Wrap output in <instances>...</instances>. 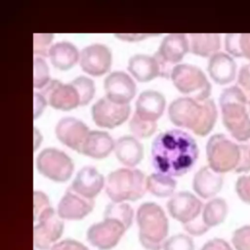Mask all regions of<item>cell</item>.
<instances>
[{"label": "cell", "instance_id": "cell-3", "mask_svg": "<svg viewBox=\"0 0 250 250\" xmlns=\"http://www.w3.org/2000/svg\"><path fill=\"white\" fill-rule=\"evenodd\" d=\"M248 100L243 90L234 85L225 88L219 98L222 120L229 133L238 142L250 140V114Z\"/></svg>", "mask_w": 250, "mask_h": 250}, {"label": "cell", "instance_id": "cell-20", "mask_svg": "<svg viewBox=\"0 0 250 250\" xmlns=\"http://www.w3.org/2000/svg\"><path fill=\"white\" fill-rule=\"evenodd\" d=\"M224 185L223 174L214 171L210 166L201 167L193 176L192 188L201 198L208 199L218 194Z\"/></svg>", "mask_w": 250, "mask_h": 250}, {"label": "cell", "instance_id": "cell-13", "mask_svg": "<svg viewBox=\"0 0 250 250\" xmlns=\"http://www.w3.org/2000/svg\"><path fill=\"white\" fill-rule=\"evenodd\" d=\"M112 55L109 48L104 44H92L80 52L79 64L83 71L92 76H102L109 71Z\"/></svg>", "mask_w": 250, "mask_h": 250}, {"label": "cell", "instance_id": "cell-45", "mask_svg": "<svg viewBox=\"0 0 250 250\" xmlns=\"http://www.w3.org/2000/svg\"><path fill=\"white\" fill-rule=\"evenodd\" d=\"M48 104L46 99L41 93L34 92V118H38L43 112L45 106Z\"/></svg>", "mask_w": 250, "mask_h": 250}, {"label": "cell", "instance_id": "cell-14", "mask_svg": "<svg viewBox=\"0 0 250 250\" xmlns=\"http://www.w3.org/2000/svg\"><path fill=\"white\" fill-rule=\"evenodd\" d=\"M48 104L53 108L68 111L80 105L77 90L71 83H62L60 80H51L40 92Z\"/></svg>", "mask_w": 250, "mask_h": 250}, {"label": "cell", "instance_id": "cell-21", "mask_svg": "<svg viewBox=\"0 0 250 250\" xmlns=\"http://www.w3.org/2000/svg\"><path fill=\"white\" fill-rule=\"evenodd\" d=\"M165 104V98L161 93L154 90H146L139 95L135 113L144 120L156 122L163 114Z\"/></svg>", "mask_w": 250, "mask_h": 250}, {"label": "cell", "instance_id": "cell-15", "mask_svg": "<svg viewBox=\"0 0 250 250\" xmlns=\"http://www.w3.org/2000/svg\"><path fill=\"white\" fill-rule=\"evenodd\" d=\"M202 207L200 199L188 191L177 192L167 202V209L171 217L183 225L196 220Z\"/></svg>", "mask_w": 250, "mask_h": 250}, {"label": "cell", "instance_id": "cell-22", "mask_svg": "<svg viewBox=\"0 0 250 250\" xmlns=\"http://www.w3.org/2000/svg\"><path fill=\"white\" fill-rule=\"evenodd\" d=\"M207 71L215 83L227 85L236 76V63L230 55L218 52L209 58Z\"/></svg>", "mask_w": 250, "mask_h": 250}, {"label": "cell", "instance_id": "cell-43", "mask_svg": "<svg viewBox=\"0 0 250 250\" xmlns=\"http://www.w3.org/2000/svg\"><path fill=\"white\" fill-rule=\"evenodd\" d=\"M237 82L244 93L250 94V63L241 66L238 71Z\"/></svg>", "mask_w": 250, "mask_h": 250}, {"label": "cell", "instance_id": "cell-40", "mask_svg": "<svg viewBox=\"0 0 250 250\" xmlns=\"http://www.w3.org/2000/svg\"><path fill=\"white\" fill-rule=\"evenodd\" d=\"M50 201L48 196L42 192L35 190L34 191V220L45 210L50 208Z\"/></svg>", "mask_w": 250, "mask_h": 250}, {"label": "cell", "instance_id": "cell-46", "mask_svg": "<svg viewBox=\"0 0 250 250\" xmlns=\"http://www.w3.org/2000/svg\"><path fill=\"white\" fill-rule=\"evenodd\" d=\"M240 56L250 61V34H240Z\"/></svg>", "mask_w": 250, "mask_h": 250}, {"label": "cell", "instance_id": "cell-48", "mask_svg": "<svg viewBox=\"0 0 250 250\" xmlns=\"http://www.w3.org/2000/svg\"><path fill=\"white\" fill-rule=\"evenodd\" d=\"M248 107H249V114H250V100L248 102Z\"/></svg>", "mask_w": 250, "mask_h": 250}, {"label": "cell", "instance_id": "cell-41", "mask_svg": "<svg viewBox=\"0 0 250 250\" xmlns=\"http://www.w3.org/2000/svg\"><path fill=\"white\" fill-rule=\"evenodd\" d=\"M184 229L188 231V233H189L191 235H195V236L202 235L209 229V228L203 223L202 218H197L196 220H194L187 225H184Z\"/></svg>", "mask_w": 250, "mask_h": 250}, {"label": "cell", "instance_id": "cell-26", "mask_svg": "<svg viewBox=\"0 0 250 250\" xmlns=\"http://www.w3.org/2000/svg\"><path fill=\"white\" fill-rule=\"evenodd\" d=\"M49 58L56 68L65 71L72 68L79 62L80 53L75 45L62 41L52 45Z\"/></svg>", "mask_w": 250, "mask_h": 250}, {"label": "cell", "instance_id": "cell-1", "mask_svg": "<svg viewBox=\"0 0 250 250\" xmlns=\"http://www.w3.org/2000/svg\"><path fill=\"white\" fill-rule=\"evenodd\" d=\"M199 154L195 140L187 132L171 129L159 133L151 145V163L158 172L180 177L195 164Z\"/></svg>", "mask_w": 250, "mask_h": 250}, {"label": "cell", "instance_id": "cell-7", "mask_svg": "<svg viewBox=\"0 0 250 250\" xmlns=\"http://www.w3.org/2000/svg\"><path fill=\"white\" fill-rule=\"evenodd\" d=\"M176 89L197 101L209 99L211 84L204 72L197 66L179 63L174 66L171 77Z\"/></svg>", "mask_w": 250, "mask_h": 250}, {"label": "cell", "instance_id": "cell-5", "mask_svg": "<svg viewBox=\"0 0 250 250\" xmlns=\"http://www.w3.org/2000/svg\"><path fill=\"white\" fill-rule=\"evenodd\" d=\"M146 191L145 174L135 168H119L110 172L105 180V192L112 202L136 201Z\"/></svg>", "mask_w": 250, "mask_h": 250}, {"label": "cell", "instance_id": "cell-34", "mask_svg": "<svg viewBox=\"0 0 250 250\" xmlns=\"http://www.w3.org/2000/svg\"><path fill=\"white\" fill-rule=\"evenodd\" d=\"M162 250H194V243L189 235L177 233L166 239Z\"/></svg>", "mask_w": 250, "mask_h": 250}, {"label": "cell", "instance_id": "cell-32", "mask_svg": "<svg viewBox=\"0 0 250 250\" xmlns=\"http://www.w3.org/2000/svg\"><path fill=\"white\" fill-rule=\"evenodd\" d=\"M129 128L135 137L144 139V138L150 137L155 132L157 128V124L156 122L144 120L140 118L136 113H134L130 119Z\"/></svg>", "mask_w": 250, "mask_h": 250}, {"label": "cell", "instance_id": "cell-37", "mask_svg": "<svg viewBox=\"0 0 250 250\" xmlns=\"http://www.w3.org/2000/svg\"><path fill=\"white\" fill-rule=\"evenodd\" d=\"M237 196L245 203L250 204V175L240 176L235 183Z\"/></svg>", "mask_w": 250, "mask_h": 250}, {"label": "cell", "instance_id": "cell-42", "mask_svg": "<svg viewBox=\"0 0 250 250\" xmlns=\"http://www.w3.org/2000/svg\"><path fill=\"white\" fill-rule=\"evenodd\" d=\"M51 250H89L83 243L74 239H64L56 243Z\"/></svg>", "mask_w": 250, "mask_h": 250}, {"label": "cell", "instance_id": "cell-6", "mask_svg": "<svg viewBox=\"0 0 250 250\" xmlns=\"http://www.w3.org/2000/svg\"><path fill=\"white\" fill-rule=\"evenodd\" d=\"M206 157L208 166L220 174L235 171L240 158V147L225 134H215L206 144Z\"/></svg>", "mask_w": 250, "mask_h": 250}, {"label": "cell", "instance_id": "cell-9", "mask_svg": "<svg viewBox=\"0 0 250 250\" xmlns=\"http://www.w3.org/2000/svg\"><path fill=\"white\" fill-rule=\"evenodd\" d=\"M188 51V37L186 34L174 33L165 36L154 54L160 67V77L170 78L174 64H179Z\"/></svg>", "mask_w": 250, "mask_h": 250}, {"label": "cell", "instance_id": "cell-12", "mask_svg": "<svg viewBox=\"0 0 250 250\" xmlns=\"http://www.w3.org/2000/svg\"><path fill=\"white\" fill-rule=\"evenodd\" d=\"M130 112V104H118L106 97L99 99L91 108V115L95 124L107 129L120 126L127 120Z\"/></svg>", "mask_w": 250, "mask_h": 250}, {"label": "cell", "instance_id": "cell-39", "mask_svg": "<svg viewBox=\"0 0 250 250\" xmlns=\"http://www.w3.org/2000/svg\"><path fill=\"white\" fill-rule=\"evenodd\" d=\"M225 48L229 55L235 58L240 56V34H227L225 38Z\"/></svg>", "mask_w": 250, "mask_h": 250}, {"label": "cell", "instance_id": "cell-2", "mask_svg": "<svg viewBox=\"0 0 250 250\" xmlns=\"http://www.w3.org/2000/svg\"><path fill=\"white\" fill-rule=\"evenodd\" d=\"M168 115L174 125L204 137L214 128L218 111L212 99L197 101L190 97H182L170 104Z\"/></svg>", "mask_w": 250, "mask_h": 250}, {"label": "cell", "instance_id": "cell-27", "mask_svg": "<svg viewBox=\"0 0 250 250\" xmlns=\"http://www.w3.org/2000/svg\"><path fill=\"white\" fill-rule=\"evenodd\" d=\"M189 51L198 57L211 58L221 47L219 34H189Z\"/></svg>", "mask_w": 250, "mask_h": 250}, {"label": "cell", "instance_id": "cell-10", "mask_svg": "<svg viewBox=\"0 0 250 250\" xmlns=\"http://www.w3.org/2000/svg\"><path fill=\"white\" fill-rule=\"evenodd\" d=\"M33 229L34 245L39 250H51L61 238L64 225L62 219L52 207L42 212L35 220Z\"/></svg>", "mask_w": 250, "mask_h": 250}, {"label": "cell", "instance_id": "cell-17", "mask_svg": "<svg viewBox=\"0 0 250 250\" xmlns=\"http://www.w3.org/2000/svg\"><path fill=\"white\" fill-rule=\"evenodd\" d=\"M90 130L84 122L75 117H63L55 128L58 140L69 148L81 153L84 142Z\"/></svg>", "mask_w": 250, "mask_h": 250}, {"label": "cell", "instance_id": "cell-35", "mask_svg": "<svg viewBox=\"0 0 250 250\" xmlns=\"http://www.w3.org/2000/svg\"><path fill=\"white\" fill-rule=\"evenodd\" d=\"M235 250H250V226H242L236 229L231 237Z\"/></svg>", "mask_w": 250, "mask_h": 250}, {"label": "cell", "instance_id": "cell-11", "mask_svg": "<svg viewBox=\"0 0 250 250\" xmlns=\"http://www.w3.org/2000/svg\"><path fill=\"white\" fill-rule=\"evenodd\" d=\"M127 228L119 221L104 218L102 222L92 225L87 230V240L99 250H110L115 247Z\"/></svg>", "mask_w": 250, "mask_h": 250}, {"label": "cell", "instance_id": "cell-16", "mask_svg": "<svg viewBox=\"0 0 250 250\" xmlns=\"http://www.w3.org/2000/svg\"><path fill=\"white\" fill-rule=\"evenodd\" d=\"M104 86L105 97L118 104H129L137 91L135 81L124 71L109 73L104 79Z\"/></svg>", "mask_w": 250, "mask_h": 250}, {"label": "cell", "instance_id": "cell-31", "mask_svg": "<svg viewBox=\"0 0 250 250\" xmlns=\"http://www.w3.org/2000/svg\"><path fill=\"white\" fill-rule=\"evenodd\" d=\"M75 89L80 98V105L88 104L95 96L96 88L94 81L87 76H78L70 82Z\"/></svg>", "mask_w": 250, "mask_h": 250}, {"label": "cell", "instance_id": "cell-19", "mask_svg": "<svg viewBox=\"0 0 250 250\" xmlns=\"http://www.w3.org/2000/svg\"><path fill=\"white\" fill-rule=\"evenodd\" d=\"M104 185V176L95 167L85 166L77 172L69 188L88 199L94 200Z\"/></svg>", "mask_w": 250, "mask_h": 250}, {"label": "cell", "instance_id": "cell-28", "mask_svg": "<svg viewBox=\"0 0 250 250\" xmlns=\"http://www.w3.org/2000/svg\"><path fill=\"white\" fill-rule=\"evenodd\" d=\"M176 187L177 182L171 176L156 172L146 177V190L156 197L172 196Z\"/></svg>", "mask_w": 250, "mask_h": 250}, {"label": "cell", "instance_id": "cell-44", "mask_svg": "<svg viewBox=\"0 0 250 250\" xmlns=\"http://www.w3.org/2000/svg\"><path fill=\"white\" fill-rule=\"evenodd\" d=\"M200 250H232V248L225 239L213 238L207 241Z\"/></svg>", "mask_w": 250, "mask_h": 250}, {"label": "cell", "instance_id": "cell-18", "mask_svg": "<svg viewBox=\"0 0 250 250\" xmlns=\"http://www.w3.org/2000/svg\"><path fill=\"white\" fill-rule=\"evenodd\" d=\"M95 206L93 199H88L68 188L58 204V215L62 220L78 221L89 215Z\"/></svg>", "mask_w": 250, "mask_h": 250}, {"label": "cell", "instance_id": "cell-47", "mask_svg": "<svg viewBox=\"0 0 250 250\" xmlns=\"http://www.w3.org/2000/svg\"><path fill=\"white\" fill-rule=\"evenodd\" d=\"M115 36L120 38L121 40L132 42V41L143 40V39L148 37L149 35H147V34H116Z\"/></svg>", "mask_w": 250, "mask_h": 250}, {"label": "cell", "instance_id": "cell-8", "mask_svg": "<svg viewBox=\"0 0 250 250\" xmlns=\"http://www.w3.org/2000/svg\"><path fill=\"white\" fill-rule=\"evenodd\" d=\"M35 163L41 175L57 183L67 182L74 170L72 159L65 152L55 147L41 150Z\"/></svg>", "mask_w": 250, "mask_h": 250}, {"label": "cell", "instance_id": "cell-33", "mask_svg": "<svg viewBox=\"0 0 250 250\" xmlns=\"http://www.w3.org/2000/svg\"><path fill=\"white\" fill-rule=\"evenodd\" d=\"M33 69H34V73H33L34 88L42 90L51 81L49 66L42 58L36 57L34 58Z\"/></svg>", "mask_w": 250, "mask_h": 250}, {"label": "cell", "instance_id": "cell-29", "mask_svg": "<svg viewBox=\"0 0 250 250\" xmlns=\"http://www.w3.org/2000/svg\"><path fill=\"white\" fill-rule=\"evenodd\" d=\"M227 201L221 197L212 198L208 201L202 210V221L210 229L222 224L228 215Z\"/></svg>", "mask_w": 250, "mask_h": 250}, {"label": "cell", "instance_id": "cell-24", "mask_svg": "<svg viewBox=\"0 0 250 250\" xmlns=\"http://www.w3.org/2000/svg\"><path fill=\"white\" fill-rule=\"evenodd\" d=\"M114 153L123 165L133 168L138 165L144 157V146L134 136H123L115 142Z\"/></svg>", "mask_w": 250, "mask_h": 250}, {"label": "cell", "instance_id": "cell-30", "mask_svg": "<svg viewBox=\"0 0 250 250\" xmlns=\"http://www.w3.org/2000/svg\"><path fill=\"white\" fill-rule=\"evenodd\" d=\"M134 211L132 207L124 202H112L109 203L104 213V218H111L121 222L127 229L133 223Z\"/></svg>", "mask_w": 250, "mask_h": 250}, {"label": "cell", "instance_id": "cell-23", "mask_svg": "<svg viewBox=\"0 0 250 250\" xmlns=\"http://www.w3.org/2000/svg\"><path fill=\"white\" fill-rule=\"evenodd\" d=\"M115 142L105 131H90L82 147L81 153L94 159L107 157L114 150Z\"/></svg>", "mask_w": 250, "mask_h": 250}, {"label": "cell", "instance_id": "cell-25", "mask_svg": "<svg viewBox=\"0 0 250 250\" xmlns=\"http://www.w3.org/2000/svg\"><path fill=\"white\" fill-rule=\"evenodd\" d=\"M128 70L139 82H148L160 76V67L154 56L137 54L128 61Z\"/></svg>", "mask_w": 250, "mask_h": 250}, {"label": "cell", "instance_id": "cell-38", "mask_svg": "<svg viewBox=\"0 0 250 250\" xmlns=\"http://www.w3.org/2000/svg\"><path fill=\"white\" fill-rule=\"evenodd\" d=\"M240 158L235 169L236 173H246L250 171V140L239 145Z\"/></svg>", "mask_w": 250, "mask_h": 250}, {"label": "cell", "instance_id": "cell-36", "mask_svg": "<svg viewBox=\"0 0 250 250\" xmlns=\"http://www.w3.org/2000/svg\"><path fill=\"white\" fill-rule=\"evenodd\" d=\"M53 34H34V55L41 57H49V52L52 47Z\"/></svg>", "mask_w": 250, "mask_h": 250}, {"label": "cell", "instance_id": "cell-4", "mask_svg": "<svg viewBox=\"0 0 250 250\" xmlns=\"http://www.w3.org/2000/svg\"><path fill=\"white\" fill-rule=\"evenodd\" d=\"M139 240L146 250H162L169 222L164 210L154 202H145L137 210Z\"/></svg>", "mask_w": 250, "mask_h": 250}]
</instances>
